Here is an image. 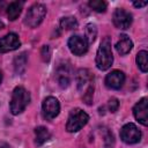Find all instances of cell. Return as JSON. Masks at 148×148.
<instances>
[{
	"instance_id": "6da1fadb",
	"label": "cell",
	"mask_w": 148,
	"mask_h": 148,
	"mask_svg": "<svg viewBox=\"0 0 148 148\" xmlns=\"http://www.w3.org/2000/svg\"><path fill=\"white\" fill-rule=\"evenodd\" d=\"M92 75L91 73L82 68L77 72L76 75V82H77V88L82 92V98L83 101L89 105L92 103V97H94V83H92Z\"/></svg>"
},
{
	"instance_id": "7a4b0ae2",
	"label": "cell",
	"mask_w": 148,
	"mask_h": 148,
	"mask_svg": "<svg viewBox=\"0 0 148 148\" xmlns=\"http://www.w3.org/2000/svg\"><path fill=\"white\" fill-rule=\"evenodd\" d=\"M112 62L113 56L111 50V39L109 37H104L96 53V65L98 69L105 71L111 67Z\"/></svg>"
},
{
	"instance_id": "3957f363",
	"label": "cell",
	"mask_w": 148,
	"mask_h": 148,
	"mask_svg": "<svg viewBox=\"0 0 148 148\" xmlns=\"http://www.w3.org/2000/svg\"><path fill=\"white\" fill-rule=\"evenodd\" d=\"M29 102H30V94L28 92V90H25L23 87H16L13 90L9 103L10 112L13 114H20L21 112L24 111Z\"/></svg>"
},
{
	"instance_id": "277c9868",
	"label": "cell",
	"mask_w": 148,
	"mask_h": 148,
	"mask_svg": "<svg viewBox=\"0 0 148 148\" xmlns=\"http://www.w3.org/2000/svg\"><path fill=\"white\" fill-rule=\"evenodd\" d=\"M89 120V116L81 109L76 108L71 111L68 116V120L66 124V130L71 133L80 131Z\"/></svg>"
},
{
	"instance_id": "5b68a950",
	"label": "cell",
	"mask_w": 148,
	"mask_h": 148,
	"mask_svg": "<svg viewBox=\"0 0 148 148\" xmlns=\"http://www.w3.org/2000/svg\"><path fill=\"white\" fill-rule=\"evenodd\" d=\"M45 14H46L45 6L42 3H35L28 9L24 18V24H27L29 28L38 27L44 20Z\"/></svg>"
},
{
	"instance_id": "8992f818",
	"label": "cell",
	"mask_w": 148,
	"mask_h": 148,
	"mask_svg": "<svg viewBox=\"0 0 148 148\" xmlns=\"http://www.w3.org/2000/svg\"><path fill=\"white\" fill-rule=\"evenodd\" d=\"M120 138L125 143L133 145L140 141L141 139V132L140 130L132 123H128L124 125L120 130Z\"/></svg>"
},
{
	"instance_id": "52a82bcc",
	"label": "cell",
	"mask_w": 148,
	"mask_h": 148,
	"mask_svg": "<svg viewBox=\"0 0 148 148\" xmlns=\"http://www.w3.org/2000/svg\"><path fill=\"white\" fill-rule=\"evenodd\" d=\"M42 110H43V117L45 119L51 120V119L56 118L59 114V111H60L59 101L56 97H52V96L46 97L43 102Z\"/></svg>"
},
{
	"instance_id": "ba28073f",
	"label": "cell",
	"mask_w": 148,
	"mask_h": 148,
	"mask_svg": "<svg viewBox=\"0 0 148 148\" xmlns=\"http://www.w3.org/2000/svg\"><path fill=\"white\" fill-rule=\"evenodd\" d=\"M88 42L84 37L79 36V35H74L68 39V47L71 50L72 53H74L75 56H82L88 51Z\"/></svg>"
},
{
	"instance_id": "9c48e42d",
	"label": "cell",
	"mask_w": 148,
	"mask_h": 148,
	"mask_svg": "<svg viewBox=\"0 0 148 148\" xmlns=\"http://www.w3.org/2000/svg\"><path fill=\"white\" fill-rule=\"evenodd\" d=\"M20 46H21L20 38L14 32H9L6 36H3L2 38H0V52L1 53L14 51V50L18 49Z\"/></svg>"
},
{
	"instance_id": "30bf717a",
	"label": "cell",
	"mask_w": 148,
	"mask_h": 148,
	"mask_svg": "<svg viewBox=\"0 0 148 148\" xmlns=\"http://www.w3.org/2000/svg\"><path fill=\"white\" fill-rule=\"evenodd\" d=\"M112 21L118 29H127L132 24V14L123 8H118L113 13Z\"/></svg>"
},
{
	"instance_id": "8fae6325",
	"label": "cell",
	"mask_w": 148,
	"mask_h": 148,
	"mask_svg": "<svg viewBox=\"0 0 148 148\" xmlns=\"http://www.w3.org/2000/svg\"><path fill=\"white\" fill-rule=\"evenodd\" d=\"M133 113L135 119L143 126L148 125V98H141L133 108Z\"/></svg>"
},
{
	"instance_id": "7c38bea8",
	"label": "cell",
	"mask_w": 148,
	"mask_h": 148,
	"mask_svg": "<svg viewBox=\"0 0 148 148\" xmlns=\"http://www.w3.org/2000/svg\"><path fill=\"white\" fill-rule=\"evenodd\" d=\"M56 77L61 88H67L72 80V68L67 62H62L58 66Z\"/></svg>"
},
{
	"instance_id": "4fadbf2b",
	"label": "cell",
	"mask_w": 148,
	"mask_h": 148,
	"mask_svg": "<svg viewBox=\"0 0 148 148\" xmlns=\"http://www.w3.org/2000/svg\"><path fill=\"white\" fill-rule=\"evenodd\" d=\"M125 82V74L121 71L114 69L110 72L105 77V84L110 89H120Z\"/></svg>"
},
{
	"instance_id": "5bb4252c",
	"label": "cell",
	"mask_w": 148,
	"mask_h": 148,
	"mask_svg": "<svg viewBox=\"0 0 148 148\" xmlns=\"http://www.w3.org/2000/svg\"><path fill=\"white\" fill-rule=\"evenodd\" d=\"M133 47V42L131 40V38L127 35H120L119 40L116 44V50L120 56H125L127 54Z\"/></svg>"
},
{
	"instance_id": "9a60e30c",
	"label": "cell",
	"mask_w": 148,
	"mask_h": 148,
	"mask_svg": "<svg viewBox=\"0 0 148 148\" xmlns=\"http://www.w3.org/2000/svg\"><path fill=\"white\" fill-rule=\"evenodd\" d=\"M35 135H36L35 143H36L37 146H42V145H43L44 142H46V141L50 139V136H51L49 130H47L46 127H44V126H38V127H36V128H35Z\"/></svg>"
},
{
	"instance_id": "2e32d148",
	"label": "cell",
	"mask_w": 148,
	"mask_h": 148,
	"mask_svg": "<svg viewBox=\"0 0 148 148\" xmlns=\"http://www.w3.org/2000/svg\"><path fill=\"white\" fill-rule=\"evenodd\" d=\"M22 6H23V2H18V1H14L12 3H9V6L7 7V16L10 21H15L18 15L21 14V10H22Z\"/></svg>"
},
{
	"instance_id": "e0dca14e",
	"label": "cell",
	"mask_w": 148,
	"mask_h": 148,
	"mask_svg": "<svg viewBox=\"0 0 148 148\" xmlns=\"http://www.w3.org/2000/svg\"><path fill=\"white\" fill-rule=\"evenodd\" d=\"M27 54L24 52L20 53L18 56L15 57L14 59V69L17 74H23L24 71H25V67H27Z\"/></svg>"
},
{
	"instance_id": "ac0fdd59",
	"label": "cell",
	"mask_w": 148,
	"mask_h": 148,
	"mask_svg": "<svg viewBox=\"0 0 148 148\" xmlns=\"http://www.w3.org/2000/svg\"><path fill=\"white\" fill-rule=\"evenodd\" d=\"M60 27L64 30H73L77 28V21L74 16H66L60 20Z\"/></svg>"
},
{
	"instance_id": "d6986e66",
	"label": "cell",
	"mask_w": 148,
	"mask_h": 148,
	"mask_svg": "<svg viewBox=\"0 0 148 148\" xmlns=\"http://www.w3.org/2000/svg\"><path fill=\"white\" fill-rule=\"evenodd\" d=\"M147 56L148 53L146 51H140L138 54H136V64H138V67L140 68L141 72L146 73L147 69H148V62H147Z\"/></svg>"
},
{
	"instance_id": "ffe728a7",
	"label": "cell",
	"mask_w": 148,
	"mask_h": 148,
	"mask_svg": "<svg viewBox=\"0 0 148 148\" xmlns=\"http://www.w3.org/2000/svg\"><path fill=\"white\" fill-rule=\"evenodd\" d=\"M96 36H97V28H96V25L92 24V23H88L86 25V36H84V38L87 39L88 44H91L92 42H95Z\"/></svg>"
},
{
	"instance_id": "44dd1931",
	"label": "cell",
	"mask_w": 148,
	"mask_h": 148,
	"mask_svg": "<svg viewBox=\"0 0 148 148\" xmlns=\"http://www.w3.org/2000/svg\"><path fill=\"white\" fill-rule=\"evenodd\" d=\"M89 7L98 13H104L106 10V2L103 0H90Z\"/></svg>"
},
{
	"instance_id": "7402d4cb",
	"label": "cell",
	"mask_w": 148,
	"mask_h": 148,
	"mask_svg": "<svg viewBox=\"0 0 148 148\" xmlns=\"http://www.w3.org/2000/svg\"><path fill=\"white\" fill-rule=\"evenodd\" d=\"M40 56H42L43 61L47 62V61L50 60V58H51V50H50V47H49L47 45H44V46L42 47V50H40Z\"/></svg>"
},
{
	"instance_id": "603a6c76",
	"label": "cell",
	"mask_w": 148,
	"mask_h": 148,
	"mask_svg": "<svg viewBox=\"0 0 148 148\" xmlns=\"http://www.w3.org/2000/svg\"><path fill=\"white\" fill-rule=\"evenodd\" d=\"M108 108H109V111H110V112H116V111L118 110V108H119V102H118V99L114 98V97L110 98L109 102H108Z\"/></svg>"
},
{
	"instance_id": "cb8c5ba5",
	"label": "cell",
	"mask_w": 148,
	"mask_h": 148,
	"mask_svg": "<svg viewBox=\"0 0 148 148\" xmlns=\"http://www.w3.org/2000/svg\"><path fill=\"white\" fill-rule=\"evenodd\" d=\"M105 133H106L105 139H104V141H105V147H111V146H113L114 140H113V135H112V133H110L109 131H105Z\"/></svg>"
},
{
	"instance_id": "d4e9b609",
	"label": "cell",
	"mask_w": 148,
	"mask_h": 148,
	"mask_svg": "<svg viewBox=\"0 0 148 148\" xmlns=\"http://www.w3.org/2000/svg\"><path fill=\"white\" fill-rule=\"evenodd\" d=\"M147 3H148L147 1H143V2H138V1H135V2H133V5H134L135 7H138V8H140V7H145Z\"/></svg>"
},
{
	"instance_id": "484cf974",
	"label": "cell",
	"mask_w": 148,
	"mask_h": 148,
	"mask_svg": "<svg viewBox=\"0 0 148 148\" xmlns=\"http://www.w3.org/2000/svg\"><path fill=\"white\" fill-rule=\"evenodd\" d=\"M0 148H10L9 145L7 142H3V141H0Z\"/></svg>"
},
{
	"instance_id": "4316f807",
	"label": "cell",
	"mask_w": 148,
	"mask_h": 148,
	"mask_svg": "<svg viewBox=\"0 0 148 148\" xmlns=\"http://www.w3.org/2000/svg\"><path fill=\"white\" fill-rule=\"evenodd\" d=\"M1 81H2V73H1V71H0V83H1Z\"/></svg>"
},
{
	"instance_id": "83f0119b",
	"label": "cell",
	"mask_w": 148,
	"mask_h": 148,
	"mask_svg": "<svg viewBox=\"0 0 148 148\" xmlns=\"http://www.w3.org/2000/svg\"><path fill=\"white\" fill-rule=\"evenodd\" d=\"M2 28H3V23L0 21V29H2Z\"/></svg>"
}]
</instances>
